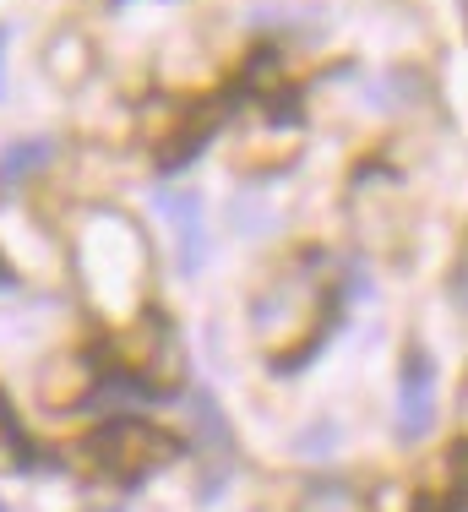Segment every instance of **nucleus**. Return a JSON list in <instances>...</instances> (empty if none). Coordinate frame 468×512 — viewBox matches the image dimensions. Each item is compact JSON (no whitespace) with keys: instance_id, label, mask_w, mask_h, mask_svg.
Instances as JSON below:
<instances>
[{"instance_id":"obj_1","label":"nucleus","mask_w":468,"mask_h":512,"mask_svg":"<svg viewBox=\"0 0 468 512\" xmlns=\"http://www.w3.org/2000/svg\"><path fill=\"white\" fill-rule=\"evenodd\" d=\"M88 453L104 463L120 485H137V480H147V474H158L164 463H175L180 453H186V442H180L175 431H164V425H153V420L120 414V420H109V425L93 431Z\"/></svg>"},{"instance_id":"obj_2","label":"nucleus","mask_w":468,"mask_h":512,"mask_svg":"<svg viewBox=\"0 0 468 512\" xmlns=\"http://www.w3.org/2000/svg\"><path fill=\"white\" fill-rule=\"evenodd\" d=\"M430 420H436V360L414 344L398 376V442H420Z\"/></svg>"},{"instance_id":"obj_3","label":"nucleus","mask_w":468,"mask_h":512,"mask_svg":"<svg viewBox=\"0 0 468 512\" xmlns=\"http://www.w3.org/2000/svg\"><path fill=\"white\" fill-rule=\"evenodd\" d=\"M158 213L175 224L180 267H186V273H196V267H202V246H207V235H202V202H196L191 191H158Z\"/></svg>"},{"instance_id":"obj_4","label":"nucleus","mask_w":468,"mask_h":512,"mask_svg":"<svg viewBox=\"0 0 468 512\" xmlns=\"http://www.w3.org/2000/svg\"><path fill=\"white\" fill-rule=\"evenodd\" d=\"M218 115H224V104H207V109H191L186 120H180V131H175V142H164L158 148V158H164V175H180V169H191V158L213 142V131H218Z\"/></svg>"},{"instance_id":"obj_5","label":"nucleus","mask_w":468,"mask_h":512,"mask_svg":"<svg viewBox=\"0 0 468 512\" xmlns=\"http://www.w3.org/2000/svg\"><path fill=\"white\" fill-rule=\"evenodd\" d=\"M0 469H11V474H39L44 469V453L33 447V436L22 431V420H17V409L0 398Z\"/></svg>"},{"instance_id":"obj_6","label":"nucleus","mask_w":468,"mask_h":512,"mask_svg":"<svg viewBox=\"0 0 468 512\" xmlns=\"http://www.w3.org/2000/svg\"><path fill=\"white\" fill-rule=\"evenodd\" d=\"M294 512H371V496L349 480H316Z\"/></svg>"},{"instance_id":"obj_7","label":"nucleus","mask_w":468,"mask_h":512,"mask_svg":"<svg viewBox=\"0 0 468 512\" xmlns=\"http://www.w3.org/2000/svg\"><path fill=\"white\" fill-rule=\"evenodd\" d=\"M49 158H55V142H49V137H28V142H17V148H6V153H0V186L28 180L33 169L49 164Z\"/></svg>"},{"instance_id":"obj_8","label":"nucleus","mask_w":468,"mask_h":512,"mask_svg":"<svg viewBox=\"0 0 468 512\" xmlns=\"http://www.w3.org/2000/svg\"><path fill=\"white\" fill-rule=\"evenodd\" d=\"M414 512H463V496L458 491H447V496L425 491V496H414Z\"/></svg>"},{"instance_id":"obj_9","label":"nucleus","mask_w":468,"mask_h":512,"mask_svg":"<svg viewBox=\"0 0 468 512\" xmlns=\"http://www.w3.org/2000/svg\"><path fill=\"white\" fill-rule=\"evenodd\" d=\"M17 289V267L6 262V251H0V295H11Z\"/></svg>"},{"instance_id":"obj_10","label":"nucleus","mask_w":468,"mask_h":512,"mask_svg":"<svg viewBox=\"0 0 468 512\" xmlns=\"http://www.w3.org/2000/svg\"><path fill=\"white\" fill-rule=\"evenodd\" d=\"M6 39H11V33L0 28V66H6ZM0 93H6V71H0Z\"/></svg>"},{"instance_id":"obj_11","label":"nucleus","mask_w":468,"mask_h":512,"mask_svg":"<svg viewBox=\"0 0 468 512\" xmlns=\"http://www.w3.org/2000/svg\"><path fill=\"white\" fill-rule=\"evenodd\" d=\"M0 512H11V507H6V502H0Z\"/></svg>"}]
</instances>
